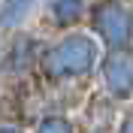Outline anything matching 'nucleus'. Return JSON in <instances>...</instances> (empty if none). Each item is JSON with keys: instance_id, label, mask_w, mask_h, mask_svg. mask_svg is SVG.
<instances>
[{"instance_id": "nucleus-2", "label": "nucleus", "mask_w": 133, "mask_h": 133, "mask_svg": "<svg viewBox=\"0 0 133 133\" xmlns=\"http://www.w3.org/2000/svg\"><path fill=\"white\" fill-rule=\"evenodd\" d=\"M97 30L103 33V39L112 45H124L133 33V9H127L124 3H103L97 9Z\"/></svg>"}, {"instance_id": "nucleus-6", "label": "nucleus", "mask_w": 133, "mask_h": 133, "mask_svg": "<svg viewBox=\"0 0 133 133\" xmlns=\"http://www.w3.org/2000/svg\"><path fill=\"white\" fill-rule=\"evenodd\" d=\"M42 130H70V124H64V121H45Z\"/></svg>"}, {"instance_id": "nucleus-4", "label": "nucleus", "mask_w": 133, "mask_h": 133, "mask_svg": "<svg viewBox=\"0 0 133 133\" xmlns=\"http://www.w3.org/2000/svg\"><path fill=\"white\" fill-rule=\"evenodd\" d=\"M33 0H6L0 6V27H15L21 18H27Z\"/></svg>"}, {"instance_id": "nucleus-5", "label": "nucleus", "mask_w": 133, "mask_h": 133, "mask_svg": "<svg viewBox=\"0 0 133 133\" xmlns=\"http://www.w3.org/2000/svg\"><path fill=\"white\" fill-rule=\"evenodd\" d=\"M51 15L61 24H70V21H76L82 15V0H55L51 3Z\"/></svg>"}, {"instance_id": "nucleus-1", "label": "nucleus", "mask_w": 133, "mask_h": 133, "mask_svg": "<svg viewBox=\"0 0 133 133\" xmlns=\"http://www.w3.org/2000/svg\"><path fill=\"white\" fill-rule=\"evenodd\" d=\"M94 58H97V49L88 36H70L49 55L45 66L51 76H79L91 70Z\"/></svg>"}, {"instance_id": "nucleus-3", "label": "nucleus", "mask_w": 133, "mask_h": 133, "mask_svg": "<svg viewBox=\"0 0 133 133\" xmlns=\"http://www.w3.org/2000/svg\"><path fill=\"white\" fill-rule=\"evenodd\" d=\"M106 85L115 97L133 94V55L130 51H118L106 61Z\"/></svg>"}]
</instances>
